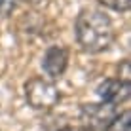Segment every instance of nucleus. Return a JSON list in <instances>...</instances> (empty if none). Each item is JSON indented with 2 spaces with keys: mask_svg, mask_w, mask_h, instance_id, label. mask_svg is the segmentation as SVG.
<instances>
[{
  "mask_svg": "<svg viewBox=\"0 0 131 131\" xmlns=\"http://www.w3.org/2000/svg\"><path fill=\"white\" fill-rule=\"evenodd\" d=\"M74 36L85 53H101L112 46L116 32L112 19L105 12L85 8L76 15Z\"/></svg>",
  "mask_w": 131,
  "mask_h": 131,
  "instance_id": "obj_1",
  "label": "nucleus"
},
{
  "mask_svg": "<svg viewBox=\"0 0 131 131\" xmlns=\"http://www.w3.org/2000/svg\"><path fill=\"white\" fill-rule=\"evenodd\" d=\"M25 99L30 108L34 110H51L61 101L59 88L53 84V80L44 76H32L23 85Z\"/></svg>",
  "mask_w": 131,
  "mask_h": 131,
  "instance_id": "obj_2",
  "label": "nucleus"
},
{
  "mask_svg": "<svg viewBox=\"0 0 131 131\" xmlns=\"http://www.w3.org/2000/svg\"><path fill=\"white\" fill-rule=\"evenodd\" d=\"M118 108L114 105H106V103H89L84 105L80 110V118H82L85 127L91 131H105L106 125L118 116Z\"/></svg>",
  "mask_w": 131,
  "mask_h": 131,
  "instance_id": "obj_3",
  "label": "nucleus"
},
{
  "mask_svg": "<svg viewBox=\"0 0 131 131\" xmlns=\"http://www.w3.org/2000/svg\"><path fill=\"white\" fill-rule=\"evenodd\" d=\"M70 51L65 46H49L42 57V69L49 76V80H57L65 74L67 67H69Z\"/></svg>",
  "mask_w": 131,
  "mask_h": 131,
  "instance_id": "obj_4",
  "label": "nucleus"
},
{
  "mask_svg": "<svg viewBox=\"0 0 131 131\" xmlns=\"http://www.w3.org/2000/svg\"><path fill=\"white\" fill-rule=\"evenodd\" d=\"M97 95L101 99V103L118 106L122 103H125L131 95V84L122 82L120 78H106L97 85Z\"/></svg>",
  "mask_w": 131,
  "mask_h": 131,
  "instance_id": "obj_5",
  "label": "nucleus"
},
{
  "mask_svg": "<svg viewBox=\"0 0 131 131\" xmlns=\"http://www.w3.org/2000/svg\"><path fill=\"white\" fill-rule=\"evenodd\" d=\"M105 131H131V114H129V110L118 112V116L106 125Z\"/></svg>",
  "mask_w": 131,
  "mask_h": 131,
  "instance_id": "obj_6",
  "label": "nucleus"
},
{
  "mask_svg": "<svg viewBox=\"0 0 131 131\" xmlns=\"http://www.w3.org/2000/svg\"><path fill=\"white\" fill-rule=\"evenodd\" d=\"M99 4H103L108 10H114V12H127L131 8V0H97Z\"/></svg>",
  "mask_w": 131,
  "mask_h": 131,
  "instance_id": "obj_7",
  "label": "nucleus"
},
{
  "mask_svg": "<svg viewBox=\"0 0 131 131\" xmlns=\"http://www.w3.org/2000/svg\"><path fill=\"white\" fill-rule=\"evenodd\" d=\"M118 78L122 82L131 84V70H129V59H124L118 65Z\"/></svg>",
  "mask_w": 131,
  "mask_h": 131,
  "instance_id": "obj_8",
  "label": "nucleus"
},
{
  "mask_svg": "<svg viewBox=\"0 0 131 131\" xmlns=\"http://www.w3.org/2000/svg\"><path fill=\"white\" fill-rule=\"evenodd\" d=\"M19 0H0V15H12Z\"/></svg>",
  "mask_w": 131,
  "mask_h": 131,
  "instance_id": "obj_9",
  "label": "nucleus"
},
{
  "mask_svg": "<svg viewBox=\"0 0 131 131\" xmlns=\"http://www.w3.org/2000/svg\"><path fill=\"white\" fill-rule=\"evenodd\" d=\"M57 131H91L85 125H65V127H59Z\"/></svg>",
  "mask_w": 131,
  "mask_h": 131,
  "instance_id": "obj_10",
  "label": "nucleus"
},
{
  "mask_svg": "<svg viewBox=\"0 0 131 131\" xmlns=\"http://www.w3.org/2000/svg\"><path fill=\"white\" fill-rule=\"evenodd\" d=\"M23 2H25V4H30V6H38L42 0H23Z\"/></svg>",
  "mask_w": 131,
  "mask_h": 131,
  "instance_id": "obj_11",
  "label": "nucleus"
}]
</instances>
